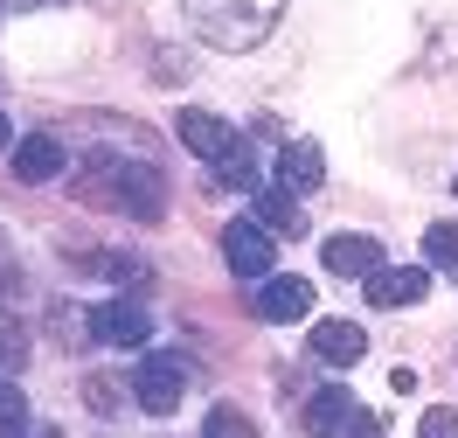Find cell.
Segmentation results:
<instances>
[{"label": "cell", "instance_id": "1", "mask_svg": "<svg viewBox=\"0 0 458 438\" xmlns=\"http://www.w3.org/2000/svg\"><path fill=\"white\" fill-rule=\"evenodd\" d=\"M278 14H285V0H188L195 35L208 49H229V56H236V49H258Z\"/></svg>", "mask_w": 458, "mask_h": 438}, {"label": "cell", "instance_id": "2", "mask_svg": "<svg viewBox=\"0 0 458 438\" xmlns=\"http://www.w3.org/2000/svg\"><path fill=\"white\" fill-rule=\"evenodd\" d=\"M112 195L132 209L140 223H160V216H167V181H160L153 160H112Z\"/></svg>", "mask_w": 458, "mask_h": 438}, {"label": "cell", "instance_id": "3", "mask_svg": "<svg viewBox=\"0 0 458 438\" xmlns=\"http://www.w3.org/2000/svg\"><path fill=\"white\" fill-rule=\"evenodd\" d=\"M181 390H188V362H174V355H146L132 369V404L153 410V417L181 410Z\"/></svg>", "mask_w": 458, "mask_h": 438}, {"label": "cell", "instance_id": "4", "mask_svg": "<svg viewBox=\"0 0 458 438\" xmlns=\"http://www.w3.org/2000/svg\"><path fill=\"white\" fill-rule=\"evenodd\" d=\"M223 258H229L236 279H271V264H278V236L243 216V223H229V230H223Z\"/></svg>", "mask_w": 458, "mask_h": 438}, {"label": "cell", "instance_id": "5", "mask_svg": "<svg viewBox=\"0 0 458 438\" xmlns=\"http://www.w3.org/2000/svg\"><path fill=\"white\" fill-rule=\"evenodd\" d=\"M90 334L112 341V348H146L153 341V313L140 299H112V306H90Z\"/></svg>", "mask_w": 458, "mask_h": 438}, {"label": "cell", "instance_id": "6", "mask_svg": "<svg viewBox=\"0 0 458 438\" xmlns=\"http://www.w3.org/2000/svg\"><path fill=\"white\" fill-rule=\"evenodd\" d=\"M369 286V306H382V313H396V306H417L430 292V271L424 264H382L375 279H361Z\"/></svg>", "mask_w": 458, "mask_h": 438}, {"label": "cell", "instance_id": "7", "mask_svg": "<svg viewBox=\"0 0 458 438\" xmlns=\"http://www.w3.org/2000/svg\"><path fill=\"white\" fill-rule=\"evenodd\" d=\"M319 264H327L334 279H375V271H382V244H375V236L341 230V236L319 244Z\"/></svg>", "mask_w": 458, "mask_h": 438}, {"label": "cell", "instance_id": "8", "mask_svg": "<svg viewBox=\"0 0 458 438\" xmlns=\"http://www.w3.org/2000/svg\"><path fill=\"white\" fill-rule=\"evenodd\" d=\"M306 313H313V279L271 271L258 286V321H306Z\"/></svg>", "mask_w": 458, "mask_h": 438}, {"label": "cell", "instance_id": "9", "mask_svg": "<svg viewBox=\"0 0 458 438\" xmlns=\"http://www.w3.org/2000/svg\"><path fill=\"white\" fill-rule=\"evenodd\" d=\"M313 355L334 362V369H347V362L369 355V327L361 321H313Z\"/></svg>", "mask_w": 458, "mask_h": 438}, {"label": "cell", "instance_id": "10", "mask_svg": "<svg viewBox=\"0 0 458 438\" xmlns=\"http://www.w3.org/2000/svg\"><path fill=\"white\" fill-rule=\"evenodd\" d=\"M319 181H327V153H319L313 140H292L285 153H278V188H285V195H313Z\"/></svg>", "mask_w": 458, "mask_h": 438}, {"label": "cell", "instance_id": "11", "mask_svg": "<svg viewBox=\"0 0 458 438\" xmlns=\"http://www.w3.org/2000/svg\"><path fill=\"white\" fill-rule=\"evenodd\" d=\"M63 175V140L56 133H29V140L14 146V181H29V188H42V181Z\"/></svg>", "mask_w": 458, "mask_h": 438}, {"label": "cell", "instance_id": "12", "mask_svg": "<svg viewBox=\"0 0 458 438\" xmlns=\"http://www.w3.org/2000/svg\"><path fill=\"white\" fill-rule=\"evenodd\" d=\"M347 425H354V397H347L341 382L313 390V404H306V438H347Z\"/></svg>", "mask_w": 458, "mask_h": 438}, {"label": "cell", "instance_id": "13", "mask_svg": "<svg viewBox=\"0 0 458 438\" xmlns=\"http://www.w3.org/2000/svg\"><path fill=\"white\" fill-rule=\"evenodd\" d=\"M174 133H181V146L201 153V160H223L229 146H236V133H229L216 112H181V118H174Z\"/></svg>", "mask_w": 458, "mask_h": 438}, {"label": "cell", "instance_id": "14", "mask_svg": "<svg viewBox=\"0 0 458 438\" xmlns=\"http://www.w3.org/2000/svg\"><path fill=\"white\" fill-rule=\"evenodd\" d=\"M250 223H264L271 236H299L306 223H299V195H285V188H258V216Z\"/></svg>", "mask_w": 458, "mask_h": 438}, {"label": "cell", "instance_id": "15", "mask_svg": "<svg viewBox=\"0 0 458 438\" xmlns=\"http://www.w3.org/2000/svg\"><path fill=\"white\" fill-rule=\"evenodd\" d=\"M216 175H223L229 188H250V195H258V181H264V167H258V146H250V140H236V146L223 153V160H216Z\"/></svg>", "mask_w": 458, "mask_h": 438}, {"label": "cell", "instance_id": "16", "mask_svg": "<svg viewBox=\"0 0 458 438\" xmlns=\"http://www.w3.org/2000/svg\"><path fill=\"white\" fill-rule=\"evenodd\" d=\"M201 438H258V425H250L236 404H216L208 417H201Z\"/></svg>", "mask_w": 458, "mask_h": 438}, {"label": "cell", "instance_id": "17", "mask_svg": "<svg viewBox=\"0 0 458 438\" xmlns=\"http://www.w3.org/2000/svg\"><path fill=\"white\" fill-rule=\"evenodd\" d=\"M29 432V397H21V382L0 376V438H21Z\"/></svg>", "mask_w": 458, "mask_h": 438}, {"label": "cell", "instance_id": "18", "mask_svg": "<svg viewBox=\"0 0 458 438\" xmlns=\"http://www.w3.org/2000/svg\"><path fill=\"white\" fill-rule=\"evenodd\" d=\"M424 258L445 264V271H458V223H430L424 230Z\"/></svg>", "mask_w": 458, "mask_h": 438}, {"label": "cell", "instance_id": "19", "mask_svg": "<svg viewBox=\"0 0 458 438\" xmlns=\"http://www.w3.org/2000/svg\"><path fill=\"white\" fill-rule=\"evenodd\" d=\"M21 362H29V334H21V321L0 313V376H14Z\"/></svg>", "mask_w": 458, "mask_h": 438}, {"label": "cell", "instance_id": "20", "mask_svg": "<svg viewBox=\"0 0 458 438\" xmlns=\"http://www.w3.org/2000/svg\"><path fill=\"white\" fill-rule=\"evenodd\" d=\"M417 438H458V410L452 404H430L424 417H417Z\"/></svg>", "mask_w": 458, "mask_h": 438}, {"label": "cell", "instance_id": "21", "mask_svg": "<svg viewBox=\"0 0 458 438\" xmlns=\"http://www.w3.org/2000/svg\"><path fill=\"white\" fill-rule=\"evenodd\" d=\"M347 438H382V417H375V410H354V425H347Z\"/></svg>", "mask_w": 458, "mask_h": 438}, {"label": "cell", "instance_id": "22", "mask_svg": "<svg viewBox=\"0 0 458 438\" xmlns=\"http://www.w3.org/2000/svg\"><path fill=\"white\" fill-rule=\"evenodd\" d=\"M29 7H63V0H29Z\"/></svg>", "mask_w": 458, "mask_h": 438}, {"label": "cell", "instance_id": "23", "mask_svg": "<svg viewBox=\"0 0 458 438\" xmlns=\"http://www.w3.org/2000/svg\"><path fill=\"white\" fill-rule=\"evenodd\" d=\"M0 146H7V118H0Z\"/></svg>", "mask_w": 458, "mask_h": 438}, {"label": "cell", "instance_id": "24", "mask_svg": "<svg viewBox=\"0 0 458 438\" xmlns=\"http://www.w3.org/2000/svg\"><path fill=\"white\" fill-rule=\"evenodd\" d=\"M35 438H63V432H35Z\"/></svg>", "mask_w": 458, "mask_h": 438}, {"label": "cell", "instance_id": "25", "mask_svg": "<svg viewBox=\"0 0 458 438\" xmlns=\"http://www.w3.org/2000/svg\"><path fill=\"white\" fill-rule=\"evenodd\" d=\"M452 195H458V181H452Z\"/></svg>", "mask_w": 458, "mask_h": 438}]
</instances>
